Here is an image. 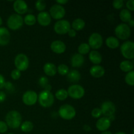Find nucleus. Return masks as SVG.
<instances>
[{"label": "nucleus", "instance_id": "obj_1", "mask_svg": "<svg viewBox=\"0 0 134 134\" xmlns=\"http://www.w3.org/2000/svg\"><path fill=\"white\" fill-rule=\"evenodd\" d=\"M22 118L18 111L13 110L7 113L5 116V122L8 128L11 129H17L22 124Z\"/></svg>", "mask_w": 134, "mask_h": 134}, {"label": "nucleus", "instance_id": "obj_2", "mask_svg": "<svg viewBox=\"0 0 134 134\" xmlns=\"http://www.w3.org/2000/svg\"><path fill=\"white\" fill-rule=\"evenodd\" d=\"M37 101L41 107L48 108L54 103V96L51 91L44 90L38 95Z\"/></svg>", "mask_w": 134, "mask_h": 134}, {"label": "nucleus", "instance_id": "obj_3", "mask_svg": "<svg viewBox=\"0 0 134 134\" xmlns=\"http://www.w3.org/2000/svg\"><path fill=\"white\" fill-rule=\"evenodd\" d=\"M58 115L64 120H70L76 116V110L69 104H64L59 108Z\"/></svg>", "mask_w": 134, "mask_h": 134}, {"label": "nucleus", "instance_id": "obj_4", "mask_svg": "<svg viewBox=\"0 0 134 134\" xmlns=\"http://www.w3.org/2000/svg\"><path fill=\"white\" fill-rule=\"evenodd\" d=\"M131 28L127 24L122 23L117 25L115 29V34L116 38L120 40H127L130 37Z\"/></svg>", "mask_w": 134, "mask_h": 134}, {"label": "nucleus", "instance_id": "obj_5", "mask_svg": "<svg viewBox=\"0 0 134 134\" xmlns=\"http://www.w3.org/2000/svg\"><path fill=\"white\" fill-rule=\"evenodd\" d=\"M24 18L18 14H11L9 16L7 20V25L8 27L12 30H17L23 26Z\"/></svg>", "mask_w": 134, "mask_h": 134}, {"label": "nucleus", "instance_id": "obj_6", "mask_svg": "<svg viewBox=\"0 0 134 134\" xmlns=\"http://www.w3.org/2000/svg\"><path fill=\"white\" fill-rule=\"evenodd\" d=\"M120 52L126 60H130L134 58V43L132 41H126L121 44Z\"/></svg>", "mask_w": 134, "mask_h": 134}, {"label": "nucleus", "instance_id": "obj_7", "mask_svg": "<svg viewBox=\"0 0 134 134\" xmlns=\"http://www.w3.org/2000/svg\"><path fill=\"white\" fill-rule=\"evenodd\" d=\"M14 64L16 69L20 71H24L27 70L30 65V60L28 57L24 54H18L14 58Z\"/></svg>", "mask_w": 134, "mask_h": 134}, {"label": "nucleus", "instance_id": "obj_8", "mask_svg": "<svg viewBox=\"0 0 134 134\" xmlns=\"http://www.w3.org/2000/svg\"><path fill=\"white\" fill-rule=\"evenodd\" d=\"M68 96L74 99H81L85 94V88L81 85L77 84H73L68 87Z\"/></svg>", "mask_w": 134, "mask_h": 134}, {"label": "nucleus", "instance_id": "obj_9", "mask_svg": "<svg viewBox=\"0 0 134 134\" xmlns=\"http://www.w3.org/2000/svg\"><path fill=\"white\" fill-rule=\"evenodd\" d=\"M71 29V24L67 20H60L54 25V31L58 35H65Z\"/></svg>", "mask_w": 134, "mask_h": 134}, {"label": "nucleus", "instance_id": "obj_10", "mask_svg": "<svg viewBox=\"0 0 134 134\" xmlns=\"http://www.w3.org/2000/svg\"><path fill=\"white\" fill-rule=\"evenodd\" d=\"M103 39L102 35L98 33H93L90 35L88 38V45L90 48L94 51L99 49L103 46Z\"/></svg>", "mask_w": 134, "mask_h": 134}, {"label": "nucleus", "instance_id": "obj_11", "mask_svg": "<svg viewBox=\"0 0 134 134\" xmlns=\"http://www.w3.org/2000/svg\"><path fill=\"white\" fill-rule=\"evenodd\" d=\"M48 13H49L51 18L60 20H62L65 16V9L62 5L56 3L51 6Z\"/></svg>", "mask_w": 134, "mask_h": 134}, {"label": "nucleus", "instance_id": "obj_12", "mask_svg": "<svg viewBox=\"0 0 134 134\" xmlns=\"http://www.w3.org/2000/svg\"><path fill=\"white\" fill-rule=\"evenodd\" d=\"M22 102L27 106H32L37 103L38 94L33 90H27L22 95Z\"/></svg>", "mask_w": 134, "mask_h": 134}, {"label": "nucleus", "instance_id": "obj_13", "mask_svg": "<svg viewBox=\"0 0 134 134\" xmlns=\"http://www.w3.org/2000/svg\"><path fill=\"white\" fill-rule=\"evenodd\" d=\"M100 109L102 111V115H104L105 117L109 118L111 116L115 115L116 112V106L113 102L106 101L102 103Z\"/></svg>", "mask_w": 134, "mask_h": 134}, {"label": "nucleus", "instance_id": "obj_14", "mask_svg": "<svg viewBox=\"0 0 134 134\" xmlns=\"http://www.w3.org/2000/svg\"><path fill=\"white\" fill-rule=\"evenodd\" d=\"M13 9L16 12V14L19 15L26 14L28 10V6L26 1L23 0H16L14 1L13 3Z\"/></svg>", "mask_w": 134, "mask_h": 134}, {"label": "nucleus", "instance_id": "obj_15", "mask_svg": "<svg viewBox=\"0 0 134 134\" xmlns=\"http://www.w3.org/2000/svg\"><path fill=\"white\" fill-rule=\"evenodd\" d=\"M111 120L109 119V118L105 117V116L100 117L96 123V127L98 130L102 132L108 130L109 128L111 127Z\"/></svg>", "mask_w": 134, "mask_h": 134}, {"label": "nucleus", "instance_id": "obj_16", "mask_svg": "<svg viewBox=\"0 0 134 134\" xmlns=\"http://www.w3.org/2000/svg\"><path fill=\"white\" fill-rule=\"evenodd\" d=\"M36 20L37 22L39 23V24H40L41 26L45 27V26H48L51 24L52 18H51L48 12L43 11L40 12L37 14Z\"/></svg>", "mask_w": 134, "mask_h": 134}, {"label": "nucleus", "instance_id": "obj_17", "mask_svg": "<svg viewBox=\"0 0 134 134\" xmlns=\"http://www.w3.org/2000/svg\"><path fill=\"white\" fill-rule=\"evenodd\" d=\"M51 49L54 53L61 54L66 51V45L62 41L56 40L52 41L51 44Z\"/></svg>", "mask_w": 134, "mask_h": 134}, {"label": "nucleus", "instance_id": "obj_18", "mask_svg": "<svg viewBox=\"0 0 134 134\" xmlns=\"http://www.w3.org/2000/svg\"><path fill=\"white\" fill-rule=\"evenodd\" d=\"M10 40V34L7 28L0 27V46H6Z\"/></svg>", "mask_w": 134, "mask_h": 134}, {"label": "nucleus", "instance_id": "obj_19", "mask_svg": "<svg viewBox=\"0 0 134 134\" xmlns=\"http://www.w3.org/2000/svg\"><path fill=\"white\" fill-rule=\"evenodd\" d=\"M105 73L104 68L100 65H94L90 69V74L94 78L99 79L103 77Z\"/></svg>", "mask_w": 134, "mask_h": 134}, {"label": "nucleus", "instance_id": "obj_20", "mask_svg": "<svg viewBox=\"0 0 134 134\" xmlns=\"http://www.w3.org/2000/svg\"><path fill=\"white\" fill-rule=\"evenodd\" d=\"M85 63V57L79 53L72 56L71 58V65L73 68H81Z\"/></svg>", "mask_w": 134, "mask_h": 134}, {"label": "nucleus", "instance_id": "obj_21", "mask_svg": "<svg viewBox=\"0 0 134 134\" xmlns=\"http://www.w3.org/2000/svg\"><path fill=\"white\" fill-rule=\"evenodd\" d=\"M43 71L47 76L53 77L57 73V67L52 63L47 62L43 65Z\"/></svg>", "mask_w": 134, "mask_h": 134}, {"label": "nucleus", "instance_id": "obj_22", "mask_svg": "<svg viewBox=\"0 0 134 134\" xmlns=\"http://www.w3.org/2000/svg\"><path fill=\"white\" fill-rule=\"evenodd\" d=\"M89 60L95 65H99L102 62V56L98 51H93L89 52Z\"/></svg>", "mask_w": 134, "mask_h": 134}, {"label": "nucleus", "instance_id": "obj_23", "mask_svg": "<svg viewBox=\"0 0 134 134\" xmlns=\"http://www.w3.org/2000/svg\"><path fill=\"white\" fill-rule=\"evenodd\" d=\"M67 78L68 80L70 82H78L81 79V75L80 72L77 69H73L71 71H69V73L67 75Z\"/></svg>", "mask_w": 134, "mask_h": 134}, {"label": "nucleus", "instance_id": "obj_24", "mask_svg": "<svg viewBox=\"0 0 134 134\" xmlns=\"http://www.w3.org/2000/svg\"><path fill=\"white\" fill-rule=\"evenodd\" d=\"M105 44L111 49H116L120 46V41L116 37L110 36L106 39Z\"/></svg>", "mask_w": 134, "mask_h": 134}, {"label": "nucleus", "instance_id": "obj_25", "mask_svg": "<svg viewBox=\"0 0 134 134\" xmlns=\"http://www.w3.org/2000/svg\"><path fill=\"white\" fill-rule=\"evenodd\" d=\"M119 67H120V70L122 71L123 72L128 73V72L133 71L134 68L133 62L130 60H124L120 62Z\"/></svg>", "mask_w": 134, "mask_h": 134}, {"label": "nucleus", "instance_id": "obj_26", "mask_svg": "<svg viewBox=\"0 0 134 134\" xmlns=\"http://www.w3.org/2000/svg\"><path fill=\"white\" fill-rule=\"evenodd\" d=\"M119 17L122 22L124 24L128 23L132 19V13L126 9H122V10H120Z\"/></svg>", "mask_w": 134, "mask_h": 134}, {"label": "nucleus", "instance_id": "obj_27", "mask_svg": "<svg viewBox=\"0 0 134 134\" xmlns=\"http://www.w3.org/2000/svg\"><path fill=\"white\" fill-rule=\"evenodd\" d=\"M85 20L82 18H76L72 22L71 25V27L74 30L77 31H81V30H83L84 27H85Z\"/></svg>", "mask_w": 134, "mask_h": 134}, {"label": "nucleus", "instance_id": "obj_28", "mask_svg": "<svg viewBox=\"0 0 134 134\" xmlns=\"http://www.w3.org/2000/svg\"><path fill=\"white\" fill-rule=\"evenodd\" d=\"M20 128L22 132H24V133H28V132H31L34 129V124L31 121L26 120L21 124Z\"/></svg>", "mask_w": 134, "mask_h": 134}, {"label": "nucleus", "instance_id": "obj_29", "mask_svg": "<svg viewBox=\"0 0 134 134\" xmlns=\"http://www.w3.org/2000/svg\"><path fill=\"white\" fill-rule=\"evenodd\" d=\"M54 97L59 101H64L68 98V94L65 89L61 88L58 90L55 93Z\"/></svg>", "mask_w": 134, "mask_h": 134}, {"label": "nucleus", "instance_id": "obj_30", "mask_svg": "<svg viewBox=\"0 0 134 134\" xmlns=\"http://www.w3.org/2000/svg\"><path fill=\"white\" fill-rule=\"evenodd\" d=\"M37 22L36 17L33 14H27L24 18V23L29 26H32L35 24Z\"/></svg>", "mask_w": 134, "mask_h": 134}, {"label": "nucleus", "instance_id": "obj_31", "mask_svg": "<svg viewBox=\"0 0 134 134\" xmlns=\"http://www.w3.org/2000/svg\"><path fill=\"white\" fill-rule=\"evenodd\" d=\"M78 52L81 55L87 54L90 52V47L88 43H82L78 47Z\"/></svg>", "mask_w": 134, "mask_h": 134}, {"label": "nucleus", "instance_id": "obj_32", "mask_svg": "<svg viewBox=\"0 0 134 134\" xmlns=\"http://www.w3.org/2000/svg\"><path fill=\"white\" fill-rule=\"evenodd\" d=\"M125 82L128 85L133 86L134 85V71L126 73L125 76Z\"/></svg>", "mask_w": 134, "mask_h": 134}, {"label": "nucleus", "instance_id": "obj_33", "mask_svg": "<svg viewBox=\"0 0 134 134\" xmlns=\"http://www.w3.org/2000/svg\"><path fill=\"white\" fill-rule=\"evenodd\" d=\"M69 71V67L65 64H60L57 67V72L60 75H67Z\"/></svg>", "mask_w": 134, "mask_h": 134}, {"label": "nucleus", "instance_id": "obj_34", "mask_svg": "<svg viewBox=\"0 0 134 134\" xmlns=\"http://www.w3.org/2000/svg\"><path fill=\"white\" fill-rule=\"evenodd\" d=\"M35 5L36 9L38 11H39V13L44 11V9H46V6H47L46 5V2L44 0H38V1L35 2Z\"/></svg>", "mask_w": 134, "mask_h": 134}, {"label": "nucleus", "instance_id": "obj_35", "mask_svg": "<svg viewBox=\"0 0 134 134\" xmlns=\"http://www.w3.org/2000/svg\"><path fill=\"white\" fill-rule=\"evenodd\" d=\"M91 115L94 119H99L102 115V113L100 108L96 107V108L93 109L91 112Z\"/></svg>", "mask_w": 134, "mask_h": 134}, {"label": "nucleus", "instance_id": "obj_36", "mask_svg": "<svg viewBox=\"0 0 134 134\" xmlns=\"http://www.w3.org/2000/svg\"><path fill=\"white\" fill-rule=\"evenodd\" d=\"M10 77L14 81L18 80L21 77V72L16 69H13L11 71V73H10Z\"/></svg>", "mask_w": 134, "mask_h": 134}, {"label": "nucleus", "instance_id": "obj_37", "mask_svg": "<svg viewBox=\"0 0 134 134\" xmlns=\"http://www.w3.org/2000/svg\"><path fill=\"white\" fill-rule=\"evenodd\" d=\"M124 1L123 0H115L113 2V7L115 8V9H122L124 7Z\"/></svg>", "mask_w": 134, "mask_h": 134}, {"label": "nucleus", "instance_id": "obj_38", "mask_svg": "<svg viewBox=\"0 0 134 134\" xmlns=\"http://www.w3.org/2000/svg\"><path fill=\"white\" fill-rule=\"evenodd\" d=\"M39 85L41 86V87L44 88V86L48 84V78L46 77H44V76L40 77L39 79Z\"/></svg>", "mask_w": 134, "mask_h": 134}, {"label": "nucleus", "instance_id": "obj_39", "mask_svg": "<svg viewBox=\"0 0 134 134\" xmlns=\"http://www.w3.org/2000/svg\"><path fill=\"white\" fill-rule=\"evenodd\" d=\"M8 128H8L6 122L4 121H1V120H0V133H5V132H7Z\"/></svg>", "mask_w": 134, "mask_h": 134}, {"label": "nucleus", "instance_id": "obj_40", "mask_svg": "<svg viewBox=\"0 0 134 134\" xmlns=\"http://www.w3.org/2000/svg\"><path fill=\"white\" fill-rule=\"evenodd\" d=\"M127 9L130 11H133L134 10V1L133 0H128L127 1L126 4Z\"/></svg>", "mask_w": 134, "mask_h": 134}, {"label": "nucleus", "instance_id": "obj_41", "mask_svg": "<svg viewBox=\"0 0 134 134\" xmlns=\"http://www.w3.org/2000/svg\"><path fill=\"white\" fill-rule=\"evenodd\" d=\"M4 88L8 90H11L13 88V85L11 82H5Z\"/></svg>", "mask_w": 134, "mask_h": 134}, {"label": "nucleus", "instance_id": "obj_42", "mask_svg": "<svg viewBox=\"0 0 134 134\" xmlns=\"http://www.w3.org/2000/svg\"><path fill=\"white\" fill-rule=\"evenodd\" d=\"M68 34L69 35V37H75L77 35V31L71 27V29L68 32Z\"/></svg>", "mask_w": 134, "mask_h": 134}, {"label": "nucleus", "instance_id": "obj_43", "mask_svg": "<svg viewBox=\"0 0 134 134\" xmlns=\"http://www.w3.org/2000/svg\"><path fill=\"white\" fill-rule=\"evenodd\" d=\"M5 83V80L3 76L1 74H0V90L4 88V85Z\"/></svg>", "mask_w": 134, "mask_h": 134}, {"label": "nucleus", "instance_id": "obj_44", "mask_svg": "<svg viewBox=\"0 0 134 134\" xmlns=\"http://www.w3.org/2000/svg\"><path fill=\"white\" fill-rule=\"evenodd\" d=\"M7 96L4 92L0 90V103H2L6 99Z\"/></svg>", "mask_w": 134, "mask_h": 134}, {"label": "nucleus", "instance_id": "obj_45", "mask_svg": "<svg viewBox=\"0 0 134 134\" xmlns=\"http://www.w3.org/2000/svg\"><path fill=\"white\" fill-rule=\"evenodd\" d=\"M68 2H69V1H68V0H57V1H56V4H58V5H62V6H63L64 5H65Z\"/></svg>", "mask_w": 134, "mask_h": 134}, {"label": "nucleus", "instance_id": "obj_46", "mask_svg": "<svg viewBox=\"0 0 134 134\" xmlns=\"http://www.w3.org/2000/svg\"><path fill=\"white\" fill-rule=\"evenodd\" d=\"M83 130L85 131H86V132H90V131H91L92 128L89 125H88V124H85V125L83 126Z\"/></svg>", "mask_w": 134, "mask_h": 134}, {"label": "nucleus", "instance_id": "obj_47", "mask_svg": "<svg viewBox=\"0 0 134 134\" xmlns=\"http://www.w3.org/2000/svg\"><path fill=\"white\" fill-rule=\"evenodd\" d=\"M44 90H47V91H51V89H52V86H51L50 84H48L47 85H46L45 86H44Z\"/></svg>", "mask_w": 134, "mask_h": 134}, {"label": "nucleus", "instance_id": "obj_48", "mask_svg": "<svg viewBox=\"0 0 134 134\" xmlns=\"http://www.w3.org/2000/svg\"><path fill=\"white\" fill-rule=\"evenodd\" d=\"M128 24H129V25H128V26H129V27H130V28L131 27H134V20L133 19L131 20L128 22Z\"/></svg>", "mask_w": 134, "mask_h": 134}, {"label": "nucleus", "instance_id": "obj_49", "mask_svg": "<svg viewBox=\"0 0 134 134\" xmlns=\"http://www.w3.org/2000/svg\"><path fill=\"white\" fill-rule=\"evenodd\" d=\"M101 134H113V133H111V132H109V131H105V132H102V133Z\"/></svg>", "mask_w": 134, "mask_h": 134}, {"label": "nucleus", "instance_id": "obj_50", "mask_svg": "<svg viewBox=\"0 0 134 134\" xmlns=\"http://www.w3.org/2000/svg\"><path fill=\"white\" fill-rule=\"evenodd\" d=\"M2 24H3V20H2V18H1V17L0 16V27L1 26Z\"/></svg>", "mask_w": 134, "mask_h": 134}, {"label": "nucleus", "instance_id": "obj_51", "mask_svg": "<svg viewBox=\"0 0 134 134\" xmlns=\"http://www.w3.org/2000/svg\"><path fill=\"white\" fill-rule=\"evenodd\" d=\"M115 134H126V133L122 132H117V133H116Z\"/></svg>", "mask_w": 134, "mask_h": 134}, {"label": "nucleus", "instance_id": "obj_52", "mask_svg": "<svg viewBox=\"0 0 134 134\" xmlns=\"http://www.w3.org/2000/svg\"><path fill=\"white\" fill-rule=\"evenodd\" d=\"M7 134H14V133H7Z\"/></svg>", "mask_w": 134, "mask_h": 134}]
</instances>
